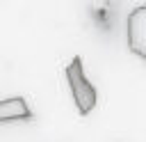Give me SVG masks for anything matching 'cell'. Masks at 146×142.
Instances as JSON below:
<instances>
[{"mask_svg": "<svg viewBox=\"0 0 146 142\" xmlns=\"http://www.w3.org/2000/svg\"><path fill=\"white\" fill-rule=\"evenodd\" d=\"M66 80H68V87H71V96L75 101V108L80 115H89L94 108H96V89L94 85L87 80L84 76V66H82V60L75 55L68 66H66Z\"/></svg>", "mask_w": 146, "mask_h": 142, "instance_id": "6da1fadb", "label": "cell"}, {"mask_svg": "<svg viewBox=\"0 0 146 142\" xmlns=\"http://www.w3.org/2000/svg\"><path fill=\"white\" fill-rule=\"evenodd\" d=\"M125 39L130 53L146 62V5L135 7L125 18Z\"/></svg>", "mask_w": 146, "mask_h": 142, "instance_id": "7a4b0ae2", "label": "cell"}, {"mask_svg": "<svg viewBox=\"0 0 146 142\" xmlns=\"http://www.w3.org/2000/svg\"><path fill=\"white\" fill-rule=\"evenodd\" d=\"M18 119H32V110L25 103L23 96H9L0 101V121H18Z\"/></svg>", "mask_w": 146, "mask_h": 142, "instance_id": "3957f363", "label": "cell"}, {"mask_svg": "<svg viewBox=\"0 0 146 142\" xmlns=\"http://www.w3.org/2000/svg\"><path fill=\"white\" fill-rule=\"evenodd\" d=\"M105 2H107V0H91V7H94V9H103Z\"/></svg>", "mask_w": 146, "mask_h": 142, "instance_id": "277c9868", "label": "cell"}]
</instances>
